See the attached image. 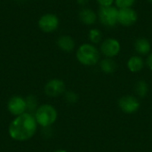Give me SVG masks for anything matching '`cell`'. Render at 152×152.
Masks as SVG:
<instances>
[{
    "label": "cell",
    "mask_w": 152,
    "mask_h": 152,
    "mask_svg": "<svg viewBox=\"0 0 152 152\" xmlns=\"http://www.w3.org/2000/svg\"><path fill=\"white\" fill-rule=\"evenodd\" d=\"M149 2H151V3H152V0H148Z\"/></svg>",
    "instance_id": "cell-25"
},
{
    "label": "cell",
    "mask_w": 152,
    "mask_h": 152,
    "mask_svg": "<svg viewBox=\"0 0 152 152\" xmlns=\"http://www.w3.org/2000/svg\"><path fill=\"white\" fill-rule=\"evenodd\" d=\"M121 51V45L119 41L113 37H109L101 43L100 52L105 58H114L118 55Z\"/></svg>",
    "instance_id": "cell-5"
},
{
    "label": "cell",
    "mask_w": 152,
    "mask_h": 152,
    "mask_svg": "<svg viewBox=\"0 0 152 152\" xmlns=\"http://www.w3.org/2000/svg\"><path fill=\"white\" fill-rule=\"evenodd\" d=\"M76 57L77 61L84 66H94L100 61L101 52L94 45L85 43L77 48Z\"/></svg>",
    "instance_id": "cell-2"
},
{
    "label": "cell",
    "mask_w": 152,
    "mask_h": 152,
    "mask_svg": "<svg viewBox=\"0 0 152 152\" xmlns=\"http://www.w3.org/2000/svg\"><path fill=\"white\" fill-rule=\"evenodd\" d=\"M127 69L132 73H138L144 68V61L139 55L131 56L126 63Z\"/></svg>",
    "instance_id": "cell-14"
},
{
    "label": "cell",
    "mask_w": 152,
    "mask_h": 152,
    "mask_svg": "<svg viewBox=\"0 0 152 152\" xmlns=\"http://www.w3.org/2000/svg\"><path fill=\"white\" fill-rule=\"evenodd\" d=\"M136 0H115L114 4L118 9H124V8H131Z\"/></svg>",
    "instance_id": "cell-18"
},
{
    "label": "cell",
    "mask_w": 152,
    "mask_h": 152,
    "mask_svg": "<svg viewBox=\"0 0 152 152\" xmlns=\"http://www.w3.org/2000/svg\"><path fill=\"white\" fill-rule=\"evenodd\" d=\"M101 70L105 74H113L118 68L116 61L112 58H104L99 61Z\"/></svg>",
    "instance_id": "cell-15"
},
{
    "label": "cell",
    "mask_w": 152,
    "mask_h": 152,
    "mask_svg": "<svg viewBox=\"0 0 152 152\" xmlns=\"http://www.w3.org/2000/svg\"><path fill=\"white\" fill-rule=\"evenodd\" d=\"M89 0H77V3L81 6H86L88 4Z\"/></svg>",
    "instance_id": "cell-23"
},
{
    "label": "cell",
    "mask_w": 152,
    "mask_h": 152,
    "mask_svg": "<svg viewBox=\"0 0 152 152\" xmlns=\"http://www.w3.org/2000/svg\"><path fill=\"white\" fill-rule=\"evenodd\" d=\"M65 100L66 102H68L69 103H71V104H74L77 102L78 100V95L72 92V91H69L67 93H65Z\"/></svg>",
    "instance_id": "cell-19"
},
{
    "label": "cell",
    "mask_w": 152,
    "mask_h": 152,
    "mask_svg": "<svg viewBox=\"0 0 152 152\" xmlns=\"http://www.w3.org/2000/svg\"><path fill=\"white\" fill-rule=\"evenodd\" d=\"M57 46L63 52L66 53H70L75 49L76 46V43L75 40L68 35H63L61 36L58 39H57Z\"/></svg>",
    "instance_id": "cell-13"
},
{
    "label": "cell",
    "mask_w": 152,
    "mask_h": 152,
    "mask_svg": "<svg viewBox=\"0 0 152 152\" xmlns=\"http://www.w3.org/2000/svg\"><path fill=\"white\" fill-rule=\"evenodd\" d=\"M34 117L37 125L45 128L55 123L58 118V112L53 106L50 104H43L37 108Z\"/></svg>",
    "instance_id": "cell-3"
},
{
    "label": "cell",
    "mask_w": 152,
    "mask_h": 152,
    "mask_svg": "<svg viewBox=\"0 0 152 152\" xmlns=\"http://www.w3.org/2000/svg\"><path fill=\"white\" fill-rule=\"evenodd\" d=\"M53 152H68L67 151H65V150H57V151H55Z\"/></svg>",
    "instance_id": "cell-24"
},
{
    "label": "cell",
    "mask_w": 152,
    "mask_h": 152,
    "mask_svg": "<svg viewBox=\"0 0 152 152\" xmlns=\"http://www.w3.org/2000/svg\"><path fill=\"white\" fill-rule=\"evenodd\" d=\"M78 18H79L80 21L82 23H84L85 25L91 26L96 22V20L98 19V15L94 10L87 8V7H84L79 11Z\"/></svg>",
    "instance_id": "cell-11"
},
{
    "label": "cell",
    "mask_w": 152,
    "mask_h": 152,
    "mask_svg": "<svg viewBox=\"0 0 152 152\" xmlns=\"http://www.w3.org/2000/svg\"><path fill=\"white\" fill-rule=\"evenodd\" d=\"M135 94L138 97L143 98L148 94L149 92V86L146 81L144 80H139L135 85Z\"/></svg>",
    "instance_id": "cell-16"
},
{
    "label": "cell",
    "mask_w": 152,
    "mask_h": 152,
    "mask_svg": "<svg viewBox=\"0 0 152 152\" xmlns=\"http://www.w3.org/2000/svg\"><path fill=\"white\" fill-rule=\"evenodd\" d=\"M146 63H147V66L148 68L150 69V70L152 72V53H151L148 57H147V61H146Z\"/></svg>",
    "instance_id": "cell-22"
},
{
    "label": "cell",
    "mask_w": 152,
    "mask_h": 152,
    "mask_svg": "<svg viewBox=\"0 0 152 152\" xmlns=\"http://www.w3.org/2000/svg\"><path fill=\"white\" fill-rule=\"evenodd\" d=\"M118 107L126 114H133L140 109V102L138 98L133 95H126L118 100Z\"/></svg>",
    "instance_id": "cell-9"
},
{
    "label": "cell",
    "mask_w": 152,
    "mask_h": 152,
    "mask_svg": "<svg viewBox=\"0 0 152 152\" xmlns=\"http://www.w3.org/2000/svg\"><path fill=\"white\" fill-rule=\"evenodd\" d=\"M100 22L108 28H113L118 24V9L116 6L100 7L97 13Z\"/></svg>",
    "instance_id": "cell-4"
},
{
    "label": "cell",
    "mask_w": 152,
    "mask_h": 152,
    "mask_svg": "<svg viewBox=\"0 0 152 152\" xmlns=\"http://www.w3.org/2000/svg\"><path fill=\"white\" fill-rule=\"evenodd\" d=\"M134 50L139 55H149L151 51V44L145 37L137 38L134 42Z\"/></svg>",
    "instance_id": "cell-12"
},
{
    "label": "cell",
    "mask_w": 152,
    "mask_h": 152,
    "mask_svg": "<svg viewBox=\"0 0 152 152\" xmlns=\"http://www.w3.org/2000/svg\"><path fill=\"white\" fill-rule=\"evenodd\" d=\"M65 83L59 78H53L49 80L45 86V93L49 97H59L65 92Z\"/></svg>",
    "instance_id": "cell-10"
},
{
    "label": "cell",
    "mask_w": 152,
    "mask_h": 152,
    "mask_svg": "<svg viewBox=\"0 0 152 152\" xmlns=\"http://www.w3.org/2000/svg\"><path fill=\"white\" fill-rule=\"evenodd\" d=\"M7 110L12 115L15 117L26 113V110H28L26 99L18 95L11 97L7 102Z\"/></svg>",
    "instance_id": "cell-7"
},
{
    "label": "cell",
    "mask_w": 152,
    "mask_h": 152,
    "mask_svg": "<svg viewBox=\"0 0 152 152\" xmlns=\"http://www.w3.org/2000/svg\"><path fill=\"white\" fill-rule=\"evenodd\" d=\"M26 102H27V108H28V110L29 109V110H33L34 109H36V107H37V99L33 95L28 96L26 99Z\"/></svg>",
    "instance_id": "cell-20"
},
{
    "label": "cell",
    "mask_w": 152,
    "mask_h": 152,
    "mask_svg": "<svg viewBox=\"0 0 152 152\" xmlns=\"http://www.w3.org/2000/svg\"><path fill=\"white\" fill-rule=\"evenodd\" d=\"M37 25L43 32L52 33L59 28L60 20L54 13H45L39 18Z\"/></svg>",
    "instance_id": "cell-6"
},
{
    "label": "cell",
    "mask_w": 152,
    "mask_h": 152,
    "mask_svg": "<svg viewBox=\"0 0 152 152\" xmlns=\"http://www.w3.org/2000/svg\"><path fill=\"white\" fill-rule=\"evenodd\" d=\"M96 1L101 7H107V6H111L114 4L115 0H96Z\"/></svg>",
    "instance_id": "cell-21"
},
{
    "label": "cell",
    "mask_w": 152,
    "mask_h": 152,
    "mask_svg": "<svg viewBox=\"0 0 152 152\" xmlns=\"http://www.w3.org/2000/svg\"><path fill=\"white\" fill-rule=\"evenodd\" d=\"M137 20H138V13L132 7L118 9V23L120 24L121 26L130 27L135 24Z\"/></svg>",
    "instance_id": "cell-8"
},
{
    "label": "cell",
    "mask_w": 152,
    "mask_h": 152,
    "mask_svg": "<svg viewBox=\"0 0 152 152\" xmlns=\"http://www.w3.org/2000/svg\"><path fill=\"white\" fill-rule=\"evenodd\" d=\"M88 38L93 45L100 44L102 42V33L99 28H93L88 32Z\"/></svg>",
    "instance_id": "cell-17"
},
{
    "label": "cell",
    "mask_w": 152,
    "mask_h": 152,
    "mask_svg": "<svg viewBox=\"0 0 152 152\" xmlns=\"http://www.w3.org/2000/svg\"><path fill=\"white\" fill-rule=\"evenodd\" d=\"M37 123L34 115L26 112L21 114L10 123L8 133L10 137L18 142H25L31 139L37 129Z\"/></svg>",
    "instance_id": "cell-1"
}]
</instances>
